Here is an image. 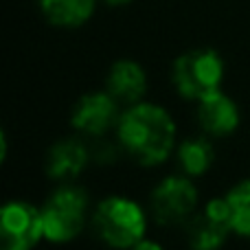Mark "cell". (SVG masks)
Instances as JSON below:
<instances>
[{"mask_svg": "<svg viewBox=\"0 0 250 250\" xmlns=\"http://www.w3.org/2000/svg\"><path fill=\"white\" fill-rule=\"evenodd\" d=\"M119 141L138 163L156 165L171 154L176 125L167 110L154 104H134L119 119Z\"/></svg>", "mask_w": 250, "mask_h": 250, "instance_id": "cell-1", "label": "cell"}, {"mask_svg": "<svg viewBox=\"0 0 250 250\" xmlns=\"http://www.w3.org/2000/svg\"><path fill=\"white\" fill-rule=\"evenodd\" d=\"M92 226L101 242L112 248H132L143 242L145 235V213L136 202L121 195H112L99 202L92 215Z\"/></svg>", "mask_w": 250, "mask_h": 250, "instance_id": "cell-2", "label": "cell"}, {"mask_svg": "<svg viewBox=\"0 0 250 250\" xmlns=\"http://www.w3.org/2000/svg\"><path fill=\"white\" fill-rule=\"evenodd\" d=\"M224 62L211 48H195L180 55L173 64V83L185 99H204L220 90Z\"/></svg>", "mask_w": 250, "mask_h": 250, "instance_id": "cell-3", "label": "cell"}, {"mask_svg": "<svg viewBox=\"0 0 250 250\" xmlns=\"http://www.w3.org/2000/svg\"><path fill=\"white\" fill-rule=\"evenodd\" d=\"M88 198L83 189L64 185L46 200L42 207L44 237L53 244H64L75 239L86 224Z\"/></svg>", "mask_w": 250, "mask_h": 250, "instance_id": "cell-4", "label": "cell"}, {"mask_svg": "<svg viewBox=\"0 0 250 250\" xmlns=\"http://www.w3.org/2000/svg\"><path fill=\"white\" fill-rule=\"evenodd\" d=\"M44 237L42 208L29 202H7L0 213V246L2 250H31Z\"/></svg>", "mask_w": 250, "mask_h": 250, "instance_id": "cell-5", "label": "cell"}, {"mask_svg": "<svg viewBox=\"0 0 250 250\" xmlns=\"http://www.w3.org/2000/svg\"><path fill=\"white\" fill-rule=\"evenodd\" d=\"M198 191L187 178L169 176L151 193V211L160 224H178L193 215Z\"/></svg>", "mask_w": 250, "mask_h": 250, "instance_id": "cell-6", "label": "cell"}, {"mask_svg": "<svg viewBox=\"0 0 250 250\" xmlns=\"http://www.w3.org/2000/svg\"><path fill=\"white\" fill-rule=\"evenodd\" d=\"M233 230L226 198H215L189 220V244L193 250H217Z\"/></svg>", "mask_w": 250, "mask_h": 250, "instance_id": "cell-7", "label": "cell"}, {"mask_svg": "<svg viewBox=\"0 0 250 250\" xmlns=\"http://www.w3.org/2000/svg\"><path fill=\"white\" fill-rule=\"evenodd\" d=\"M119 101L110 92H90L75 104L70 121L73 127L90 136H99L119 121Z\"/></svg>", "mask_w": 250, "mask_h": 250, "instance_id": "cell-8", "label": "cell"}, {"mask_svg": "<svg viewBox=\"0 0 250 250\" xmlns=\"http://www.w3.org/2000/svg\"><path fill=\"white\" fill-rule=\"evenodd\" d=\"M198 121L200 127L211 136H226L233 134L235 127L239 125V110L233 104V99H229L226 95H222L220 90L213 95L204 97L198 101Z\"/></svg>", "mask_w": 250, "mask_h": 250, "instance_id": "cell-9", "label": "cell"}, {"mask_svg": "<svg viewBox=\"0 0 250 250\" xmlns=\"http://www.w3.org/2000/svg\"><path fill=\"white\" fill-rule=\"evenodd\" d=\"M147 90L145 70L132 60H121L108 73V92L125 105H134L141 101Z\"/></svg>", "mask_w": 250, "mask_h": 250, "instance_id": "cell-10", "label": "cell"}, {"mask_svg": "<svg viewBox=\"0 0 250 250\" xmlns=\"http://www.w3.org/2000/svg\"><path fill=\"white\" fill-rule=\"evenodd\" d=\"M86 163H88L86 145L79 143L77 138H64V141L55 143L48 149L46 173L51 178H55V180H68V178H75L77 173H82Z\"/></svg>", "mask_w": 250, "mask_h": 250, "instance_id": "cell-11", "label": "cell"}, {"mask_svg": "<svg viewBox=\"0 0 250 250\" xmlns=\"http://www.w3.org/2000/svg\"><path fill=\"white\" fill-rule=\"evenodd\" d=\"M44 18L55 26H79L92 16L95 0H40Z\"/></svg>", "mask_w": 250, "mask_h": 250, "instance_id": "cell-12", "label": "cell"}, {"mask_svg": "<svg viewBox=\"0 0 250 250\" xmlns=\"http://www.w3.org/2000/svg\"><path fill=\"white\" fill-rule=\"evenodd\" d=\"M178 163L187 176H202L213 163V147L204 138H189L178 147Z\"/></svg>", "mask_w": 250, "mask_h": 250, "instance_id": "cell-13", "label": "cell"}, {"mask_svg": "<svg viewBox=\"0 0 250 250\" xmlns=\"http://www.w3.org/2000/svg\"><path fill=\"white\" fill-rule=\"evenodd\" d=\"M226 204H229L233 233L250 237V180L235 185L226 195Z\"/></svg>", "mask_w": 250, "mask_h": 250, "instance_id": "cell-14", "label": "cell"}, {"mask_svg": "<svg viewBox=\"0 0 250 250\" xmlns=\"http://www.w3.org/2000/svg\"><path fill=\"white\" fill-rule=\"evenodd\" d=\"M132 250H163V246H158L156 242H145V239H143L136 246H132Z\"/></svg>", "mask_w": 250, "mask_h": 250, "instance_id": "cell-15", "label": "cell"}, {"mask_svg": "<svg viewBox=\"0 0 250 250\" xmlns=\"http://www.w3.org/2000/svg\"><path fill=\"white\" fill-rule=\"evenodd\" d=\"M110 4H125V2H132V0H105Z\"/></svg>", "mask_w": 250, "mask_h": 250, "instance_id": "cell-16", "label": "cell"}]
</instances>
